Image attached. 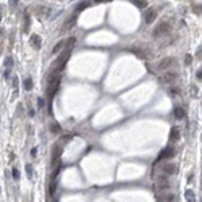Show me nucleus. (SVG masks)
Segmentation results:
<instances>
[{"label":"nucleus","mask_w":202,"mask_h":202,"mask_svg":"<svg viewBox=\"0 0 202 202\" xmlns=\"http://www.w3.org/2000/svg\"><path fill=\"white\" fill-rule=\"evenodd\" d=\"M155 167H159V170H160V173L162 175H175L176 173V170H178V165L176 163H173V162H160L159 165H155Z\"/></svg>","instance_id":"nucleus-1"},{"label":"nucleus","mask_w":202,"mask_h":202,"mask_svg":"<svg viewBox=\"0 0 202 202\" xmlns=\"http://www.w3.org/2000/svg\"><path fill=\"white\" fill-rule=\"evenodd\" d=\"M175 152H176V150H175V147H173V146H168V147H167V149H163L162 152H160L159 159L155 160V163H154V167H155V165H159V163H160V162H163V160H165V162H170V159H173Z\"/></svg>","instance_id":"nucleus-2"},{"label":"nucleus","mask_w":202,"mask_h":202,"mask_svg":"<svg viewBox=\"0 0 202 202\" xmlns=\"http://www.w3.org/2000/svg\"><path fill=\"white\" fill-rule=\"evenodd\" d=\"M170 32V25L167 21L160 23L159 26L155 28V31H154V37H162V36H167V34Z\"/></svg>","instance_id":"nucleus-3"},{"label":"nucleus","mask_w":202,"mask_h":202,"mask_svg":"<svg viewBox=\"0 0 202 202\" xmlns=\"http://www.w3.org/2000/svg\"><path fill=\"white\" fill-rule=\"evenodd\" d=\"M172 65H175V58L172 57H167V58H162V60L159 61V63L155 65V70L162 71V70H168Z\"/></svg>","instance_id":"nucleus-4"},{"label":"nucleus","mask_w":202,"mask_h":202,"mask_svg":"<svg viewBox=\"0 0 202 202\" xmlns=\"http://www.w3.org/2000/svg\"><path fill=\"white\" fill-rule=\"evenodd\" d=\"M155 18H157V10L155 8H149L146 12V15H144V21L147 23V25H150V23L155 21Z\"/></svg>","instance_id":"nucleus-5"},{"label":"nucleus","mask_w":202,"mask_h":202,"mask_svg":"<svg viewBox=\"0 0 202 202\" xmlns=\"http://www.w3.org/2000/svg\"><path fill=\"white\" fill-rule=\"evenodd\" d=\"M31 45H32L36 50L40 49V45H42V39H40L37 34H32V36H31Z\"/></svg>","instance_id":"nucleus-6"},{"label":"nucleus","mask_w":202,"mask_h":202,"mask_svg":"<svg viewBox=\"0 0 202 202\" xmlns=\"http://www.w3.org/2000/svg\"><path fill=\"white\" fill-rule=\"evenodd\" d=\"M60 155H61V146H55L53 147V152H52V163H57L60 160Z\"/></svg>","instance_id":"nucleus-7"},{"label":"nucleus","mask_w":202,"mask_h":202,"mask_svg":"<svg viewBox=\"0 0 202 202\" xmlns=\"http://www.w3.org/2000/svg\"><path fill=\"white\" fill-rule=\"evenodd\" d=\"M175 79H178V73H173V71H168V73L165 74V76H163V81H165V83H175Z\"/></svg>","instance_id":"nucleus-8"},{"label":"nucleus","mask_w":202,"mask_h":202,"mask_svg":"<svg viewBox=\"0 0 202 202\" xmlns=\"http://www.w3.org/2000/svg\"><path fill=\"white\" fill-rule=\"evenodd\" d=\"M170 186H172V184H170V181H167V183H160V184H155V186H154V189L155 191H168L170 189Z\"/></svg>","instance_id":"nucleus-9"},{"label":"nucleus","mask_w":202,"mask_h":202,"mask_svg":"<svg viewBox=\"0 0 202 202\" xmlns=\"http://www.w3.org/2000/svg\"><path fill=\"white\" fill-rule=\"evenodd\" d=\"M175 201V194H163V196L159 197V202H173Z\"/></svg>","instance_id":"nucleus-10"},{"label":"nucleus","mask_w":202,"mask_h":202,"mask_svg":"<svg viewBox=\"0 0 202 202\" xmlns=\"http://www.w3.org/2000/svg\"><path fill=\"white\" fill-rule=\"evenodd\" d=\"M61 49H65V40H60V42H58L57 45L53 47V49H52V55H57V53L60 52Z\"/></svg>","instance_id":"nucleus-11"},{"label":"nucleus","mask_w":202,"mask_h":202,"mask_svg":"<svg viewBox=\"0 0 202 202\" xmlns=\"http://www.w3.org/2000/svg\"><path fill=\"white\" fill-rule=\"evenodd\" d=\"M13 65H15V60H13V57H6V58H5V68H6V70H12Z\"/></svg>","instance_id":"nucleus-12"},{"label":"nucleus","mask_w":202,"mask_h":202,"mask_svg":"<svg viewBox=\"0 0 202 202\" xmlns=\"http://www.w3.org/2000/svg\"><path fill=\"white\" fill-rule=\"evenodd\" d=\"M23 87H25L26 91H31V89H32V79H31V78H26V79L23 81Z\"/></svg>","instance_id":"nucleus-13"},{"label":"nucleus","mask_w":202,"mask_h":202,"mask_svg":"<svg viewBox=\"0 0 202 202\" xmlns=\"http://www.w3.org/2000/svg\"><path fill=\"white\" fill-rule=\"evenodd\" d=\"M175 116H176L178 120H181L184 116V110L181 107H175Z\"/></svg>","instance_id":"nucleus-14"},{"label":"nucleus","mask_w":202,"mask_h":202,"mask_svg":"<svg viewBox=\"0 0 202 202\" xmlns=\"http://www.w3.org/2000/svg\"><path fill=\"white\" fill-rule=\"evenodd\" d=\"M180 138V133H178V128H172V134H170V141H176Z\"/></svg>","instance_id":"nucleus-15"},{"label":"nucleus","mask_w":202,"mask_h":202,"mask_svg":"<svg viewBox=\"0 0 202 202\" xmlns=\"http://www.w3.org/2000/svg\"><path fill=\"white\" fill-rule=\"evenodd\" d=\"M193 197H194V193H193L191 189H188V191H186V199H188V202H194Z\"/></svg>","instance_id":"nucleus-16"},{"label":"nucleus","mask_w":202,"mask_h":202,"mask_svg":"<svg viewBox=\"0 0 202 202\" xmlns=\"http://www.w3.org/2000/svg\"><path fill=\"white\" fill-rule=\"evenodd\" d=\"M26 173H28L29 178L32 176V165H31V163H26Z\"/></svg>","instance_id":"nucleus-17"},{"label":"nucleus","mask_w":202,"mask_h":202,"mask_svg":"<svg viewBox=\"0 0 202 202\" xmlns=\"http://www.w3.org/2000/svg\"><path fill=\"white\" fill-rule=\"evenodd\" d=\"M44 104H45V100H44L42 97L37 99V108H39V110H40V108H44Z\"/></svg>","instance_id":"nucleus-18"},{"label":"nucleus","mask_w":202,"mask_h":202,"mask_svg":"<svg viewBox=\"0 0 202 202\" xmlns=\"http://www.w3.org/2000/svg\"><path fill=\"white\" fill-rule=\"evenodd\" d=\"M133 3H134L138 8H146L147 6V2H133Z\"/></svg>","instance_id":"nucleus-19"},{"label":"nucleus","mask_w":202,"mask_h":202,"mask_svg":"<svg viewBox=\"0 0 202 202\" xmlns=\"http://www.w3.org/2000/svg\"><path fill=\"white\" fill-rule=\"evenodd\" d=\"M12 175H13V178H15L16 181L19 180V172H18V168H13V170H12Z\"/></svg>","instance_id":"nucleus-20"},{"label":"nucleus","mask_w":202,"mask_h":202,"mask_svg":"<svg viewBox=\"0 0 202 202\" xmlns=\"http://www.w3.org/2000/svg\"><path fill=\"white\" fill-rule=\"evenodd\" d=\"M50 129L53 131V134H58V131H60V128H58L55 123H53V125H50Z\"/></svg>","instance_id":"nucleus-21"},{"label":"nucleus","mask_w":202,"mask_h":202,"mask_svg":"<svg viewBox=\"0 0 202 202\" xmlns=\"http://www.w3.org/2000/svg\"><path fill=\"white\" fill-rule=\"evenodd\" d=\"M12 81H13V86H15V87L18 86V76H13V78H12Z\"/></svg>","instance_id":"nucleus-22"},{"label":"nucleus","mask_w":202,"mask_h":202,"mask_svg":"<svg viewBox=\"0 0 202 202\" xmlns=\"http://www.w3.org/2000/svg\"><path fill=\"white\" fill-rule=\"evenodd\" d=\"M31 155H32V157L37 155V149H36V147H34V149H31Z\"/></svg>","instance_id":"nucleus-23"},{"label":"nucleus","mask_w":202,"mask_h":202,"mask_svg":"<svg viewBox=\"0 0 202 202\" xmlns=\"http://www.w3.org/2000/svg\"><path fill=\"white\" fill-rule=\"evenodd\" d=\"M10 73H12V70H6V71H5V74H3V78H8V76H10Z\"/></svg>","instance_id":"nucleus-24"},{"label":"nucleus","mask_w":202,"mask_h":202,"mask_svg":"<svg viewBox=\"0 0 202 202\" xmlns=\"http://www.w3.org/2000/svg\"><path fill=\"white\" fill-rule=\"evenodd\" d=\"M197 58H202V47L197 50Z\"/></svg>","instance_id":"nucleus-25"},{"label":"nucleus","mask_w":202,"mask_h":202,"mask_svg":"<svg viewBox=\"0 0 202 202\" xmlns=\"http://www.w3.org/2000/svg\"><path fill=\"white\" fill-rule=\"evenodd\" d=\"M197 78H199V79H202V71H199V73H197Z\"/></svg>","instance_id":"nucleus-26"},{"label":"nucleus","mask_w":202,"mask_h":202,"mask_svg":"<svg viewBox=\"0 0 202 202\" xmlns=\"http://www.w3.org/2000/svg\"><path fill=\"white\" fill-rule=\"evenodd\" d=\"M0 19H2V8H0Z\"/></svg>","instance_id":"nucleus-27"}]
</instances>
